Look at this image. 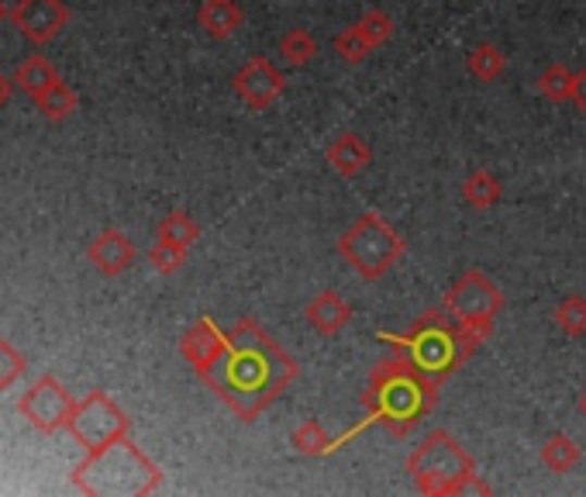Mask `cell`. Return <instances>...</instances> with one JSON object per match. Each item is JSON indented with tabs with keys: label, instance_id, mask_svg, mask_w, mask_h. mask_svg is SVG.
Instances as JSON below:
<instances>
[{
	"label": "cell",
	"instance_id": "obj_1",
	"mask_svg": "<svg viewBox=\"0 0 586 497\" xmlns=\"http://www.w3.org/2000/svg\"><path fill=\"white\" fill-rule=\"evenodd\" d=\"M297 360L283 349L255 318H238L235 328L225 332V343L211 356L197 376L241 422H255L276 397L297 381Z\"/></svg>",
	"mask_w": 586,
	"mask_h": 497
},
{
	"label": "cell",
	"instance_id": "obj_2",
	"mask_svg": "<svg viewBox=\"0 0 586 497\" xmlns=\"http://www.w3.org/2000/svg\"><path fill=\"white\" fill-rule=\"evenodd\" d=\"M490 335H494V322H456V318H449L446 308H441V311L421 314L403 335L376 332V339L390 349H400L417 370H424L441 387L462 363L473 360V352L487 343Z\"/></svg>",
	"mask_w": 586,
	"mask_h": 497
},
{
	"label": "cell",
	"instance_id": "obj_3",
	"mask_svg": "<svg viewBox=\"0 0 586 497\" xmlns=\"http://www.w3.org/2000/svg\"><path fill=\"white\" fill-rule=\"evenodd\" d=\"M438 405V384L428 373L417 370L408 356L394 349L387 360H379L362 390V408L370 411L366 425H379L383 432L411 435L421 419H428Z\"/></svg>",
	"mask_w": 586,
	"mask_h": 497
},
{
	"label": "cell",
	"instance_id": "obj_4",
	"mask_svg": "<svg viewBox=\"0 0 586 497\" xmlns=\"http://www.w3.org/2000/svg\"><path fill=\"white\" fill-rule=\"evenodd\" d=\"M408 473L421 494L428 497H456V494H490L487 484H479L476 460L459 446V439L446 428L424 435L417 449L408 456Z\"/></svg>",
	"mask_w": 586,
	"mask_h": 497
},
{
	"label": "cell",
	"instance_id": "obj_5",
	"mask_svg": "<svg viewBox=\"0 0 586 497\" xmlns=\"http://www.w3.org/2000/svg\"><path fill=\"white\" fill-rule=\"evenodd\" d=\"M159 481L163 470L132 446L128 435L100 452H87V460L73 473V484L84 494H152Z\"/></svg>",
	"mask_w": 586,
	"mask_h": 497
},
{
	"label": "cell",
	"instance_id": "obj_6",
	"mask_svg": "<svg viewBox=\"0 0 586 497\" xmlns=\"http://www.w3.org/2000/svg\"><path fill=\"white\" fill-rule=\"evenodd\" d=\"M338 252L362 281L376 284L403 260L408 246H403L400 232L379 211H362L356 222L341 232Z\"/></svg>",
	"mask_w": 586,
	"mask_h": 497
},
{
	"label": "cell",
	"instance_id": "obj_7",
	"mask_svg": "<svg viewBox=\"0 0 586 497\" xmlns=\"http://www.w3.org/2000/svg\"><path fill=\"white\" fill-rule=\"evenodd\" d=\"M73 432V439L84 446L87 452H100L111 443L125 439L132 432V419L114 405V397L104 390H90L84 401H76L73 419L66 425Z\"/></svg>",
	"mask_w": 586,
	"mask_h": 497
},
{
	"label": "cell",
	"instance_id": "obj_8",
	"mask_svg": "<svg viewBox=\"0 0 586 497\" xmlns=\"http://www.w3.org/2000/svg\"><path fill=\"white\" fill-rule=\"evenodd\" d=\"M503 305L508 301H503L500 287L483 270L462 273L446 290V297H441V308H446V314L456 318V322H494Z\"/></svg>",
	"mask_w": 586,
	"mask_h": 497
},
{
	"label": "cell",
	"instance_id": "obj_9",
	"mask_svg": "<svg viewBox=\"0 0 586 497\" xmlns=\"http://www.w3.org/2000/svg\"><path fill=\"white\" fill-rule=\"evenodd\" d=\"M73 394L55 381L52 373L38 376V381L17 397V411L25 414V419L38 428V432H59L66 428L70 419H73Z\"/></svg>",
	"mask_w": 586,
	"mask_h": 497
},
{
	"label": "cell",
	"instance_id": "obj_10",
	"mask_svg": "<svg viewBox=\"0 0 586 497\" xmlns=\"http://www.w3.org/2000/svg\"><path fill=\"white\" fill-rule=\"evenodd\" d=\"M283 87H287V76H283L266 55H252L238 66V73L232 76V90L238 94V101L249 111H270Z\"/></svg>",
	"mask_w": 586,
	"mask_h": 497
},
{
	"label": "cell",
	"instance_id": "obj_11",
	"mask_svg": "<svg viewBox=\"0 0 586 497\" xmlns=\"http://www.w3.org/2000/svg\"><path fill=\"white\" fill-rule=\"evenodd\" d=\"M11 22L32 46H49L70 25V8L63 0H17L11 8Z\"/></svg>",
	"mask_w": 586,
	"mask_h": 497
},
{
	"label": "cell",
	"instance_id": "obj_12",
	"mask_svg": "<svg viewBox=\"0 0 586 497\" xmlns=\"http://www.w3.org/2000/svg\"><path fill=\"white\" fill-rule=\"evenodd\" d=\"M87 256L104 276H121L135 263V243L121 228H104L90 243Z\"/></svg>",
	"mask_w": 586,
	"mask_h": 497
},
{
	"label": "cell",
	"instance_id": "obj_13",
	"mask_svg": "<svg viewBox=\"0 0 586 497\" xmlns=\"http://www.w3.org/2000/svg\"><path fill=\"white\" fill-rule=\"evenodd\" d=\"M325 163L338 176L352 181V176H359L362 170L373 163V149H370V142L359 132H338L332 142L325 146Z\"/></svg>",
	"mask_w": 586,
	"mask_h": 497
},
{
	"label": "cell",
	"instance_id": "obj_14",
	"mask_svg": "<svg viewBox=\"0 0 586 497\" xmlns=\"http://www.w3.org/2000/svg\"><path fill=\"white\" fill-rule=\"evenodd\" d=\"M304 318H308V325L317 335H328V339H332V335H338L341 328L352 322V305L338 290H321L308 301Z\"/></svg>",
	"mask_w": 586,
	"mask_h": 497
},
{
	"label": "cell",
	"instance_id": "obj_15",
	"mask_svg": "<svg viewBox=\"0 0 586 497\" xmlns=\"http://www.w3.org/2000/svg\"><path fill=\"white\" fill-rule=\"evenodd\" d=\"M241 22H246V11H241L238 0H204V4L197 8V25L204 28L211 38H232Z\"/></svg>",
	"mask_w": 586,
	"mask_h": 497
},
{
	"label": "cell",
	"instance_id": "obj_16",
	"mask_svg": "<svg viewBox=\"0 0 586 497\" xmlns=\"http://www.w3.org/2000/svg\"><path fill=\"white\" fill-rule=\"evenodd\" d=\"M538 456H541V467L549 473H573L583 463V449L573 443V435H565V432L549 435Z\"/></svg>",
	"mask_w": 586,
	"mask_h": 497
},
{
	"label": "cell",
	"instance_id": "obj_17",
	"mask_svg": "<svg viewBox=\"0 0 586 497\" xmlns=\"http://www.w3.org/2000/svg\"><path fill=\"white\" fill-rule=\"evenodd\" d=\"M503 197V184L490 170H473L466 181H462V201H466L473 211H490L500 204Z\"/></svg>",
	"mask_w": 586,
	"mask_h": 497
},
{
	"label": "cell",
	"instance_id": "obj_18",
	"mask_svg": "<svg viewBox=\"0 0 586 497\" xmlns=\"http://www.w3.org/2000/svg\"><path fill=\"white\" fill-rule=\"evenodd\" d=\"M59 70L52 66V59H46V55H28L22 66H17V73H14V84L22 87L28 97H38V94H46L52 84H59Z\"/></svg>",
	"mask_w": 586,
	"mask_h": 497
},
{
	"label": "cell",
	"instance_id": "obj_19",
	"mask_svg": "<svg viewBox=\"0 0 586 497\" xmlns=\"http://www.w3.org/2000/svg\"><path fill=\"white\" fill-rule=\"evenodd\" d=\"M466 70L476 79H483V84H494V79H500L503 70H508V52H503L500 46H494V42H479L466 55Z\"/></svg>",
	"mask_w": 586,
	"mask_h": 497
},
{
	"label": "cell",
	"instance_id": "obj_20",
	"mask_svg": "<svg viewBox=\"0 0 586 497\" xmlns=\"http://www.w3.org/2000/svg\"><path fill=\"white\" fill-rule=\"evenodd\" d=\"M573 79L576 73L565 66V63H552V66H545L535 79V87L538 94L545 97L549 104H565V101H573Z\"/></svg>",
	"mask_w": 586,
	"mask_h": 497
},
{
	"label": "cell",
	"instance_id": "obj_21",
	"mask_svg": "<svg viewBox=\"0 0 586 497\" xmlns=\"http://www.w3.org/2000/svg\"><path fill=\"white\" fill-rule=\"evenodd\" d=\"M35 101V108H38V114H46L49 122H66V117L76 111V104H79V97H76V90L66 84V79H59V84H52L46 94H38V97H32Z\"/></svg>",
	"mask_w": 586,
	"mask_h": 497
},
{
	"label": "cell",
	"instance_id": "obj_22",
	"mask_svg": "<svg viewBox=\"0 0 586 497\" xmlns=\"http://www.w3.org/2000/svg\"><path fill=\"white\" fill-rule=\"evenodd\" d=\"M290 443H294V449L300 456H325V452L341 446V439L328 435V428L321 425V422H314V419H308L304 425H297L294 435H290Z\"/></svg>",
	"mask_w": 586,
	"mask_h": 497
},
{
	"label": "cell",
	"instance_id": "obj_23",
	"mask_svg": "<svg viewBox=\"0 0 586 497\" xmlns=\"http://www.w3.org/2000/svg\"><path fill=\"white\" fill-rule=\"evenodd\" d=\"M155 238H163V243H173V246H184L190 249L197 238H200V225H197V218L187 214V211H170L163 222H159V235Z\"/></svg>",
	"mask_w": 586,
	"mask_h": 497
},
{
	"label": "cell",
	"instance_id": "obj_24",
	"mask_svg": "<svg viewBox=\"0 0 586 497\" xmlns=\"http://www.w3.org/2000/svg\"><path fill=\"white\" fill-rule=\"evenodd\" d=\"M556 325L570 335V339H583L586 335V297L583 294H565L556 305Z\"/></svg>",
	"mask_w": 586,
	"mask_h": 497
},
{
	"label": "cell",
	"instance_id": "obj_25",
	"mask_svg": "<svg viewBox=\"0 0 586 497\" xmlns=\"http://www.w3.org/2000/svg\"><path fill=\"white\" fill-rule=\"evenodd\" d=\"M317 38L308 28H290L287 35L279 38V55L287 59L290 66H308L311 59L317 55Z\"/></svg>",
	"mask_w": 586,
	"mask_h": 497
},
{
	"label": "cell",
	"instance_id": "obj_26",
	"mask_svg": "<svg viewBox=\"0 0 586 497\" xmlns=\"http://www.w3.org/2000/svg\"><path fill=\"white\" fill-rule=\"evenodd\" d=\"M356 28H359V35L366 38V42L373 46V52L376 49H383L390 42V38L397 35V25H394V17L387 14V11H379V8H373V11H366L356 22Z\"/></svg>",
	"mask_w": 586,
	"mask_h": 497
},
{
	"label": "cell",
	"instance_id": "obj_27",
	"mask_svg": "<svg viewBox=\"0 0 586 497\" xmlns=\"http://www.w3.org/2000/svg\"><path fill=\"white\" fill-rule=\"evenodd\" d=\"M335 52H338L341 59H346L349 66H359V63H366V59H370L373 46L359 35L356 25H349L346 32H338V38H335Z\"/></svg>",
	"mask_w": 586,
	"mask_h": 497
},
{
	"label": "cell",
	"instance_id": "obj_28",
	"mask_svg": "<svg viewBox=\"0 0 586 497\" xmlns=\"http://www.w3.org/2000/svg\"><path fill=\"white\" fill-rule=\"evenodd\" d=\"M149 263L163 276H173L179 266L187 263V249L184 246H173V243H163V238H155V246L149 249Z\"/></svg>",
	"mask_w": 586,
	"mask_h": 497
},
{
	"label": "cell",
	"instance_id": "obj_29",
	"mask_svg": "<svg viewBox=\"0 0 586 497\" xmlns=\"http://www.w3.org/2000/svg\"><path fill=\"white\" fill-rule=\"evenodd\" d=\"M22 373H25V356L8 339H0V390H11Z\"/></svg>",
	"mask_w": 586,
	"mask_h": 497
},
{
	"label": "cell",
	"instance_id": "obj_30",
	"mask_svg": "<svg viewBox=\"0 0 586 497\" xmlns=\"http://www.w3.org/2000/svg\"><path fill=\"white\" fill-rule=\"evenodd\" d=\"M573 108L586 114V66H583V70L576 73V79H573Z\"/></svg>",
	"mask_w": 586,
	"mask_h": 497
},
{
	"label": "cell",
	"instance_id": "obj_31",
	"mask_svg": "<svg viewBox=\"0 0 586 497\" xmlns=\"http://www.w3.org/2000/svg\"><path fill=\"white\" fill-rule=\"evenodd\" d=\"M14 87H17V84H14V76H4V73H0V108H8Z\"/></svg>",
	"mask_w": 586,
	"mask_h": 497
},
{
	"label": "cell",
	"instance_id": "obj_32",
	"mask_svg": "<svg viewBox=\"0 0 586 497\" xmlns=\"http://www.w3.org/2000/svg\"><path fill=\"white\" fill-rule=\"evenodd\" d=\"M579 411H583V419H586V390H583V397H579Z\"/></svg>",
	"mask_w": 586,
	"mask_h": 497
},
{
	"label": "cell",
	"instance_id": "obj_33",
	"mask_svg": "<svg viewBox=\"0 0 586 497\" xmlns=\"http://www.w3.org/2000/svg\"><path fill=\"white\" fill-rule=\"evenodd\" d=\"M4 14H8V11H4V4H0V22H4Z\"/></svg>",
	"mask_w": 586,
	"mask_h": 497
}]
</instances>
